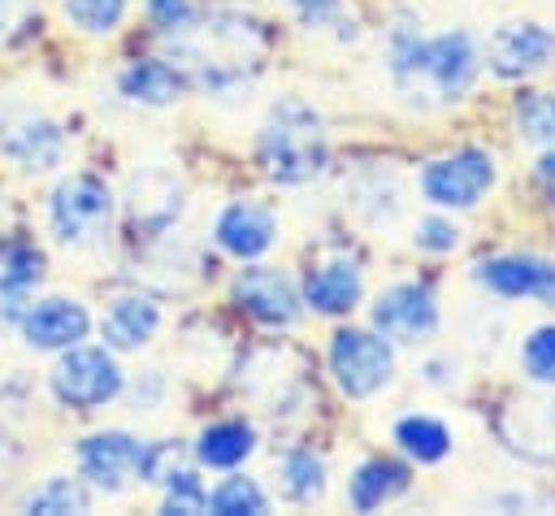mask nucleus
<instances>
[{
	"mask_svg": "<svg viewBox=\"0 0 555 516\" xmlns=\"http://www.w3.org/2000/svg\"><path fill=\"white\" fill-rule=\"evenodd\" d=\"M386 74L395 95L408 108H421V113L451 108L473 91L481 74L477 35L464 26L425 35L421 22L399 17L386 35Z\"/></svg>",
	"mask_w": 555,
	"mask_h": 516,
	"instance_id": "1",
	"label": "nucleus"
},
{
	"mask_svg": "<svg viewBox=\"0 0 555 516\" xmlns=\"http://www.w3.org/2000/svg\"><path fill=\"white\" fill-rule=\"evenodd\" d=\"M264 56H269V35L260 30V22L225 9L208 17H191L178 35H169V61L182 69L186 87L217 100L243 95L260 78Z\"/></svg>",
	"mask_w": 555,
	"mask_h": 516,
	"instance_id": "2",
	"label": "nucleus"
},
{
	"mask_svg": "<svg viewBox=\"0 0 555 516\" xmlns=\"http://www.w3.org/2000/svg\"><path fill=\"white\" fill-rule=\"evenodd\" d=\"M256 160L278 186H308L312 178H321L330 165L321 113L299 95L273 100L256 130Z\"/></svg>",
	"mask_w": 555,
	"mask_h": 516,
	"instance_id": "3",
	"label": "nucleus"
},
{
	"mask_svg": "<svg viewBox=\"0 0 555 516\" xmlns=\"http://www.w3.org/2000/svg\"><path fill=\"white\" fill-rule=\"evenodd\" d=\"M48 230L61 247H100L113 230V191L95 173H69L48 195Z\"/></svg>",
	"mask_w": 555,
	"mask_h": 516,
	"instance_id": "4",
	"label": "nucleus"
},
{
	"mask_svg": "<svg viewBox=\"0 0 555 516\" xmlns=\"http://www.w3.org/2000/svg\"><path fill=\"white\" fill-rule=\"evenodd\" d=\"M48 386H52L56 403H65L74 412H100L126 390V373H121L108 343L104 347L74 343L56 356V364L48 373Z\"/></svg>",
	"mask_w": 555,
	"mask_h": 516,
	"instance_id": "5",
	"label": "nucleus"
},
{
	"mask_svg": "<svg viewBox=\"0 0 555 516\" xmlns=\"http://www.w3.org/2000/svg\"><path fill=\"white\" fill-rule=\"evenodd\" d=\"M325 364L347 399H373L395 377V347L377 330H334Z\"/></svg>",
	"mask_w": 555,
	"mask_h": 516,
	"instance_id": "6",
	"label": "nucleus"
},
{
	"mask_svg": "<svg viewBox=\"0 0 555 516\" xmlns=\"http://www.w3.org/2000/svg\"><path fill=\"white\" fill-rule=\"evenodd\" d=\"M494 178H499V165L486 147H460V152L434 156L421 169V195L442 212H464L494 191Z\"/></svg>",
	"mask_w": 555,
	"mask_h": 516,
	"instance_id": "7",
	"label": "nucleus"
},
{
	"mask_svg": "<svg viewBox=\"0 0 555 516\" xmlns=\"http://www.w3.org/2000/svg\"><path fill=\"white\" fill-rule=\"evenodd\" d=\"M499 447L533 468H555V390L546 395H512L494 412Z\"/></svg>",
	"mask_w": 555,
	"mask_h": 516,
	"instance_id": "8",
	"label": "nucleus"
},
{
	"mask_svg": "<svg viewBox=\"0 0 555 516\" xmlns=\"http://www.w3.org/2000/svg\"><path fill=\"white\" fill-rule=\"evenodd\" d=\"M369 321L382 338L399 343V347H416L429 343L438 334V295L425 282H390L373 304H369Z\"/></svg>",
	"mask_w": 555,
	"mask_h": 516,
	"instance_id": "9",
	"label": "nucleus"
},
{
	"mask_svg": "<svg viewBox=\"0 0 555 516\" xmlns=\"http://www.w3.org/2000/svg\"><path fill=\"white\" fill-rule=\"evenodd\" d=\"M230 295L264 330H291L304 317V291L291 282L286 269H273V265L238 269V278L230 282Z\"/></svg>",
	"mask_w": 555,
	"mask_h": 516,
	"instance_id": "10",
	"label": "nucleus"
},
{
	"mask_svg": "<svg viewBox=\"0 0 555 516\" xmlns=\"http://www.w3.org/2000/svg\"><path fill=\"white\" fill-rule=\"evenodd\" d=\"M473 282L494 299H538L555 308V260L538 251H499L473 265Z\"/></svg>",
	"mask_w": 555,
	"mask_h": 516,
	"instance_id": "11",
	"label": "nucleus"
},
{
	"mask_svg": "<svg viewBox=\"0 0 555 516\" xmlns=\"http://www.w3.org/2000/svg\"><path fill=\"white\" fill-rule=\"evenodd\" d=\"M555 61V30L542 22H503L486 39V69L503 82H525Z\"/></svg>",
	"mask_w": 555,
	"mask_h": 516,
	"instance_id": "12",
	"label": "nucleus"
},
{
	"mask_svg": "<svg viewBox=\"0 0 555 516\" xmlns=\"http://www.w3.org/2000/svg\"><path fill=\"white\" fill-rule=\"evenodd\" d=\"M139 455H143V442L130 438L126 429L87 434L78 442V473L91 490L121 494V490H130V481H139Z\"/></svg>",
	"mask_w": 555,
	"mask_h": 516,
	"instance_id": "13",
	"label": "nucleus"
},
{
	"mask_svg": "<svg viewBox=\"0 0 555 516\" xmlns=\"http://www.w3.org/2000/svg\"><path fill=\"white\" fill-rule=\"evenodd\" d=\"M0 156L22 173H52L65 160V130L39 113L0 117Z\"/></svg>",
	"mask_w": 555,
	"mask_h": 516,
	"instance_id": "14",
	"label": "nucleus"
},
{
	"mask_svg": "<svg viewBox=\"0 0 555 516\" xmlns=\"http://www.w3.org/2000/svg\"><path fill=\"white\" fill-rule=\"evenodd\" d=\"M87 330H91V312L78 299H65V295L35 299L17 317V334L30 351H65V347L82 343Z\"/></svg>",
	"mask_w": 555,
	"mask_h": 516,
	"instance_id": "15",
	"label": "nucleus"
},
{
	"mask_svg": "<svg viewBox=\"0 0 555 516\" xmlns=\"http://www.w3.org/2000/svg\"><path fill=\"white\" fill-rule=\"evenodd\" d=\"M212 243L234 260H260L278 243V217L256 199H230L212 221Z\"/></svg>",
	"mask_w": 555,
	"mask_h": 516,
	"instance_id": "16",
	"label": "nucleus"
},
{
	"mask_svg": "<svg viewBox=\"0 0 555 516\" xmlns=\"http://www.w3.org/2000/svg\"><path fill=\"white\" fill-rule=\"evenodd\" d=\"M130 225L134 234H165L182 212V182L169 169H143L130 178Z\"/></svg>",
	"mask_w": 555,
	"mask_h": 516,
	"instance_id": "17",
	"label": "nucleus"
},
{
	"mask_svg": "<svg viewBox=\"0 0 555 516\" xmlns=\"http://www.w3.org/2000/svg\"><path fill=\"white\" fill-rule=\"evenodd\" d=\"M364 295V273L351 256H330L304 278V308L321 317H347Z\"/></svg>",
	"mask_w": 555,
	"mask_h": 516,
	"instance_id": "18",
	"label": "nucleus"
},
{
	"mask_svg": "<svg viewBox=\"0 0 555 516\" xmlns=\"http://www.w3.org/2000/svg\"><path fill=\"white\" fill-rule=\"evenodd\" d=\"M160 321H165V312H160V304H156L152 295L126 291V295H117V299L104 308L100 334H104V343H108L113 351H139V347H147V343L156 338Z\"/></svg>",
	"mask_w": 555,
	"mask_h": 516,
	"instance_id": "19",
	"label": "nucleus"
},
{
	"mask_svg": "<svg viewBox=\"0 0 555 516\" xmlns=\"http://www.w3.org/2000/svg\"><path fill=\"white\" fill-rule=\"evenodd\" d=\"M186 91L182 69L169 56H143V61H126L117 69V95L143 108H165Z\"/></svg>",
	"mask_w": 555,
	"mask_h": 516,
	"instance_id": "20",
	"label": "nucleus"
},
{
	"mask_svg": "<svg viewBox=\"0 0 555 516\" xmlns=\"http://www.w3.org/2000/svg\"><path fill=\"white\" fill-rule=\"evenodd\" d=\"M251 451H256V429H251V421H238V416L212 421V425H204L199 438H195V464L221 468V473L243 468V464L251 460Z\"/></svg>",
	"mask_w": 555,
	"mask_h": 516,
	"instance_id": "21",
	"label": "nucleus"
},
{
	"mask_svg": "<svg viewBox=\"0 0 555 516\" xmlns=\"http://www.w3.org/2000/svg\"><path fill=\"white\" fill-rule=\"evenodd\" d=\"M408 481H412L408 468L395 464V460H382V455L360 460L356 473H351V481H347V503H351L356 512L386 507V503H395V499L408 490Z\"/></svg>",
	"mask_w": 555,
	"mask_h": 516,
	"instance_id": "22",
	"label": "nucleus"
},
{
	"mask_svg": "<svg viewBox=\"0 0 555 516\" xmlns=\"http://www.w3.org/2000/svg\"><path fill=\"white\" fill-rule=\"evenodd\" d=\"M395 447L408 460H416V464H442L455 451V438H451V429L438 416L412 412V416H399L395 421Z\"/></svg>",
	"mask_w": 555,
	"mask_h": 516,
	"instance_id": "23",
	"label": "nucleus"
},
{
	"mask_svg": "<svg viewBox=\"0 0 555 516\" xmlns=\"http://www.w3.org/2000/svg\"><path fill=\"white\" fill-rule=\"evenodd\" d=\"M278 490L286 503H321L325 494V464L312 447H291L278 460Z\"/></svg>",
	"mask_w": 555,
	"mask_h": 516,
	"instance_id": "24",
	"label": "nucleus"
},
{
	"mask_svg": "<svg viewBox=\"0 0 555 516\" xmlns=\"http://www.w3.org/2000/svg\"><path fill=\"white\" fill-rule=\"evenodd\" d=\"M91 507V486L78 477H48L43 486H35L22 499V512H39V516H56V512H87Z\"/></svg>",
	"mask_w": 555,
	"mask_h": 516,
	"instance_id": "25",
	"label": "nucleus"
},
{
	"mask_svg": "<svg viewBox=\"0 0 555 516\" xmlns=\"http://www.w3.org/2000/svg\"><path fill=\"white\" fill-rule=\"evenodd\" d=\"M520 373L538 390H555V321H542L520 338Z\"/></svg>",
	"mask_w": 555,
	"mask_h": 516,
	"instance_id": "26",
	"label": "nucleus"
},
{
	"mask_svg": "<svg viewBox=\"0 0 555 516\" xmlns=\"http://www.w3.org/2000/svg\"><path fill=\"white\" fill-rule=\"evenodd\" d=\"M512 117H516L520 139H529L538 147L555 143V91H525V95H516Z\"/></svg>",
	"mask_w": 555,
	"mask_h": 516,
	"instance_id": "27",
	"label": "nucleus"
},
{
	"mask_svg": "<svg viewBox=\"0 0 555 516\" xmlns=\"http://www.w3.org/2000/svg\"><path fill=\"white\" fill-rule=\"evenodd\" d=\"M356 212L369 221V225H395L399 221V212H403V191L390 182V178H382V173H373L369 182H360L356 186Z\"/></svg>",
	"mask_w": 555,
	"mask_h": 516,
	"instance_id": "28",
	"label": "nucleus"
},
{
	"mask_svg": "<svg viewBox=\"0 0 555 516\" xmlns=\"http://www.w3.org/2000/svg\"><path fill=\"white\" fill-rule=\"evenodd\" d=\"M208 507H212L217 516H260V512H269V499H264V490L256 486V477L234 473V477H225V481L208 494Z\"/></svg>",
	"mask_w": 555,
	"mask_h": 516,
	"instance_id": "29",
	"label": "nucleus"
},
{
	"mask_svg": "<svg viewBox=\"0 0 555 516\" xmlns=\"http://www.w3.org/2000/svg\"><path fill=\"white\" fill-rule=\"evenodd\" d=\"M39 278H43V256H39V247H35L30 238H22V234H9V238L0 243V282H9V286H17V291H30Z\"/></svg>",
	"mask_w": 555,
	"mask_h": 516,
	"instance_id": "30",
	"label": "nucleus"
},
{
	"mask_svg": "<svg viewBox=\"0 0 555 516\" xmlns=\"http://www.w3.org/2000/svg\"><path fill=\"white\" fill-rule=\"evenodd\" d=\"M126 9H130V0H65V17H69L82 35H95V39L113 35V30L121 26Z\"/></svg>",
	"mask_w": 555,
	"mask_h": 516,
	"instance_id": "31",
	"label": "nucleus"
},
{
	"mask_svg": "<svg viewBox=\"0 0 555 516\" xmlns=\"http://www.w3.org/2000/svg\"><path fill=\"white\" fill-rule=\"evenodd\" d=\"M191 468L186 464V447L178 438H156V442H143V455H139V481L143 486H165L173 473Z\"/></svg>",
	"mask_w": 555,
	"mask_h": 516,
	"instance_id": "32",
	"label": "nucleus"
},
{
	"mask_svg": "<svg viewBox=\"0 0 555 516\" xmlns=\"http://www.w3.org/2000/svg\"><path fill=\"white\" fill-rule=\"evenodd\" d=\"M160 512H208V490L199 486V477L191 468L173 473L165 486H160Z\"/></svg>",
	"mask_w": 555,
	"mask_h": 516,
	"instance_id": "33",
	"label": "nucleus"
},
{
	"mask_svg": "<svg viewBox=\"0 0 555 516\" xmlns=\"http://www.w3.org/2000/svg\"><path fill=\"white\" fill-rule=\"evenodd\" d=\"M412 243L421 247V251H429V256H451L455 247H460V230H455V221L451 217H421L416 225H412Z\"/></svg>",
	"mask_w": 555,
	"mask_h": 516,
	"instance_id": "34",
	"label": "nucleus"
},
{
	"mask_svg": "<svg viewBox=\"0 0 555 516\" xmlns=\"http://www.w3.org/2000/svg\"><path fill=\"white\" fill-rule=\"evenodd\" d=\"M291 13L304 30H330L343 22V0H291Z\"/></svg>",
	"mask_w": 555,
	"mask_h": 516,
	"instance_id": "35",
	"label": "nucleus"
},
{
	"mask_svg": "<svg viewBox=\"0 0 555 516\" xmlns=\"http://www.w3.org/2000/svg\"><path fill=\"white\" fill-rule=\"evenodd\" d=\"M147 9V22L169 39V35H178L191 17H195V9H191V0H147L143 4Z\"/></svg>",
	"mask_w": 555,
	"mask_h": 516,
	"instance_id": "36",
	"label": "nucleus"
},
{
	"mask_svg": "<svg viewBox=\"0 0 555 516\" xmlns=\"http://www.w3.org/2000/svg\"><path fill=\"white\" fill-rule=\"evenodd\" d=\"M160 399H165V377H160L156 369H143V386L134 382V412H139V408H143V412H156Z\"/></svg>",
	"mask_w": 555,
	"mask_h": 516,
	"instance_id": "37",
	"label": "nucleus"
},
{
	"mask_svg": "<svg viewBox=\"0 0 555 516\" xmlns=\"http://www.w3.org/2000/svg\"><path fill=\"white\" fill-rule=\"evenodd\" d=\"M490 507H507V512H538V507H551L555 499H542V494H529V490H507V494H490L486 499Z\"/></svg>",
	"mask_w": 555,
	"mask_h": 516,
	"instance_id": "38",
	"label": "nucleus"
},
{
	"mask_svg": "<svg viewBox=\"0 0 555 516\" xmlns=\"http://www.w3.org/2000/svg\"><path fill=\"white\" fill-rule=\"evenodd\" d=\"M533 182H538V191L546 195V204H555V143L542 147V156H538V165H533Z\"/></svg>",
	"mask_w": 555,
	"mask_h": 516,
	"instance_id": "39",
	"label": "nucleus"
},
{
	"mask_svg": "<svg viewBox=\"0 0 555 516\" xmlns=\"http://www.w3.org/2000/svg\"><path fill=\"white\" fill-rule=\"evenodd\" d=\"M17 464H22V451H17V442H13V434L0 425V490L13 481V473H17Z\"/></svg>",
	"mask_w": 555,
	"mask_h": 516,
	"instance_id": "40",
	"label": "nucleus"
},
{
	"mask_svg": "<svg viewBox=\"0 0 555 516\" xmlns=\"http://www.w3.org/2000/svg\"><path fill=\"white\" fill-rule=\"evenodd\" d=\"M13 13H17V0H0V35L13 26Z\"/></svg>",
	"mask_w": 555,
	"mask_h": 516,
	"instance_id": "41",
	"label": "nucleus"
}]
</instances>
